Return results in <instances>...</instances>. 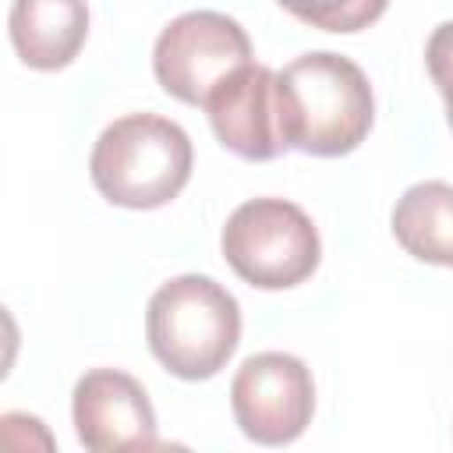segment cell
Instances as JSON below:
<instances>
[{
  "label": "cell",
  "mask_w": 453,
  "mask_h": 453,
  "mask_svg": "<svg viewBox=\"0 0 453 453\" xmlns=\"http://www.w3.org/2000/svg\"><path fill=\"white\" fill-rule=\"evenodd\" d=\"M251 64V39L230 14L188 11L173 18L152 50V71L166 96L202 106L237 67Z\"/></svg>",
  "instance_id": "cell-5"
},
{
  "label": "cell",
  "mask_w": 453,
  "mask_h": 453,
  "mask_svg": "<svg viewBox=\"0 0 453 453\" xmlns=\"http://www.w3.org/2000/svg\"><path fill=\"white\" fill-rule=\"evenodd\" d=\"M425 64L435 88L446 99V120L453 127V21H442L425 42Z\"/></svg>",
  "instance_id": "cell-12"
},
{
  "label": "cell",
  "mask_w": 453,
  "mask_h": 453,
  "mask_svg": "<svg viewBox=\"0 0 453 453\" xmlns=\"http://www.w3.org/2000/svg\"><path fill=\"white\" fill-rule=\"evenodd\" d=\"M74 432L78 442L92 453H120V449H152L156 411L149 403L145 386L120 368H92L74 382Z\"/></svg>",
  "instance_id": "cell-7"
},
{
  "label": "cell",
  "mask_w": 453,
  "mask_h": 453,
  "mask_svg": "<svg viewBox=\"0 0 453 453\" xmlns=\"http://www.w3.org/2000/svg\"><path fill=\"white\" fill-rule=\"evenodd\" d=\"M276 106L287 149L319 159L354 152L375 120V99L365 71L333 50L294 57L276 71Z\"/></svg>",
  "instance_id": "cell-1"
},
{
  "label": "cell",
  "mask_w": 453,
  "mask_h": 453,
  "mask_svg": "<svg viewBox=\"0 0 453 453\" xmlns=\"http://www.w3.org/2000/svg\"><path fill=\"white\" fill-rule=\"evenodd\" d=\"M223 149L241 159L265 163L287 152L276 106V71L265 64H244L223 78L202 103Z\"/></svg>",
  "instance_id": "cell-8"
},
{
  "label": "cell",
  "mask_w": 453,
  "mask_h": 453,
  "mask_svg": "<svg viewBox=\"0 0 453 453\" xmlns=\"http://www.w3.org/2000/svg\"><path fill=\"white\" fill-rule=\"evenodd\" d=\"M145 340L170 375L212 379L241 343V304L212 276H173L149 297Z\"/></svg>",
  "instance_id": "cell-2"
},
{
  "label": "cell",
  "mask_w": 453,
  "mask_h": 453,
  "mask_svg": "<svg viewBox=\"0 0 453 453\" xmlns=\"http://www.w3.org/2000/svg\"><path fill=\"white\" fill-rule=\"evenodd\" d=\"M230 411L258 446H287L304 435L315 414V382L301 357L283 350L251 354L230 382Z\"/></svg>",
  "instance_id": "cell-6"
},
{
  "label": "cell",
  "mask_w": 453,
  "mask_h": 453,
  "mask_svg": "<svg viewBox=\"0 0 453 453\" xmlns=\"http://www.w3.org/2000/svg\"><path fill=\"white\" fill-rule=\"evenodd\" d=\"M297 21L322 32H361L375 25L389 0H276Z\"/></svg>",
  "instance_id": "cell-11"
},
{
  "label": "cell",
  "mask_w": 453,
  "mask_h": 453,
  "mask_svg": "<svg viewBox=\"0 0 453 453\" xmlns=\"http://www.w3.org/2000/svg\"><path fill=\"white\" fill-rule=\"evenodd\" d=\"M393 237L418 262L453 269V184L446 180L411 184L396 198Z\"/></svg>",
  "instance_id": "cell-10"
},
{
  "label": "cell",
  "mask_w": 453,
  "mask_h": 453,
  "mask_svg": "<svg viewBox=\"0 0 453 453\" xmlns=\"http://www.w3.org/2000/svg\"><path fill=\"white\" fill-rule=\"evenodd\" d=\"M191 163V138L177 120L127 113L96 138L88 173L106 202L120 209H159L184 191Z\"/></svg>",
  "instance_id": "cell-3"
},
{
  "label": "cell",
  "mask_w": 453,
  "mask_h": 453,
  "mask_svg": "<svg viewBox=\"0 0 453 453\" xmlns=\"http://www.w3.org/2000/svg\"><path fill=\"white\" fill-rule=\"evenodd\" d=\"M226 265L258 290L304 283L322 258L311 216L287 198H251L237 205L219 234Z\"/></svg>",
  "instance_id": "cell-4"
},
{
  "label": "cell",
  "mask_w": 453,
  "mask_h": 453,
  "mask_svg": "<svg viewBox=\"0 0 453 453\" xmlns=\"http://www.w3.org/2000/svg\"><path fill=\"white\" fill-rule=\"evenodd\" d=\"M11 46L32 71L67 67L88 39L85 0H14L7 14Z\"/></svg>",
  "instance_id": "cell-9"
}]
</instances>
